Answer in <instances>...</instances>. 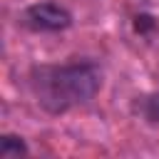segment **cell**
I'll return each instance as SVG.
<instances>
[{"instance_id":"cell-4","label":"cell","mask_w":159,"mask_h":159,"mask_svg":"<svg viewBox=\"0 0 159 159\" xmlns=\"http://www.w3.org/2000/svg\"><path fill=\"white\" fill-rule=\"evenodd\" d=\"M30 147L25 144L22 137L17 134H2L0 137V157L2 159H12V157H27Z\"/></svg>"},{"instance_id":"cell-1","label":"cell","mask_w":159,"mask_h":159,"mask_svg":"<svg viewBox=\"0 0 159 159\" xmlns=\"http://www.w3.org/2000/svg\"><path fill=\"white\" fill-rule=\"evenodd\" d=\"M25 87L42 112L55 117L67 114L97 97L102 89V67L89 57L32 65L25 75Z\"/></svg>"},{"instance_id":"cell-3","label":"cell","mask_w":159,"mask_h":159,"mask_svg":"<svg viewBox=\"0 0 159 159\" xmlns=\"http://www.w3.org/2000/svg\"><path fill=\"white\" fill-rule=\"evenodd\" d=\"M132 112L147 124H159V92H144L134 97Z\"/></svg>"},{"instance_id":"cell-2","label":"cell","mask_w":159,"mask_h":159,"mask_svg":"<svg viewBox=\"0 0 159 159\" xmlns=\"http://www.w3.org/2000/svg\"><path fill=\"white\" fill-rule=\"evenodd\" d=\"M20 25L35 35H55V32H65L72 27L75 17L72 12L52 0H37L30 2L27 7H22V12L17 15Z\"/></svg>"},{"instance_id":"cell-5","label":"cell","mask_w":159,"mask_h":159,"mask_svg":"<svg viewBox=\"0 0 159 159\" xmlns=\"http://www.w3.org/2000/svg\"><path fill=\"white\" fill-rule=\"evenodd\" d=\"M154 27H157V22H154V17H152L149 12H139V15H134V32L147 35V32H152Z\"/></svg>"}]
</instances>
